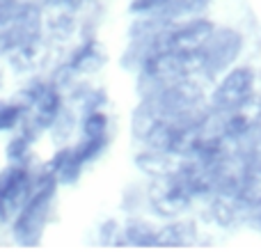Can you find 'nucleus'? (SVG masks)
<instances>
[{
  "instance_id": "f257e3e1",
  "label": "nucleus",
  "mask_w": 261,
  "mask_h": 252,
  "mask_svg": "<svg viewBox=\"0 0 261 252\" xmlns=\"http://www.w3.org/2000/svg\"><path fill=\"white\" fill-rule=\"evenodd\" d=\"M254 96V73L250 67H236L225 73L218 87L211 94L213 110L220 113H236L243 110Z\"/></svg>"
},
{
  "instance_id": "f03ea898",
  "label": "nucleus",
  "mask_w": 261,
  "mask_h": 252,
  "mask_svg": "<svg viewBox=\"0 0 261 252\" xmlns=\"http://www.w3.org/2000/svg\"><path fill=\"white\" fill-rule=\"evenodd\" d=\"M241 48H243V37L239 32L229 28H222V30L216 28L213 37L202 48V73L206 78H213L229 69L239 58Z\"/></svg>"
},
{
  "instance_id": "7ed1b4c3",
  "label": "nucleus",
  "mask_w": 261,
  "mask_h": 252,
  "mask_svg": "<svg viewBox=\"0 0 261 252\" xmlns=\"http://www.w3.org/2000/svg\"><path fill=\"white\" fill-rule=\"evenodd\" d=\"M211 0H172L170 5L165 7V12L161 14L158 18H165V21H176L181 16H193V14L202 12ZM156 18V16H153Z\"/></svg>"
},
{
  "instance_id": "20e7f679",
  "label": "nucleus",
  "mask_w": 261,
  "mask_h": 252,
  "mask_svg": "<svg viewBox=\"0 0 261 252\" xmlns=\"http://www.w3.org/2000/svg\"><path fill=\"white\" fill-rule=\"evenodd\" d=\"M25 104H0V131H14L18 124L25 122Z\"/></svg>"
},
{
  "instance_id": "39448f33",
  "label": "nucleus",
  "mask_w": 261,
  "mask_h": 252,
  "mask_svg": "<svg viewBox=\"0 0 261 252\" xmlns=\"http://www.w3.org/2000/svg\"><path fill=\"white\" fill-rule=\"evenodd\" d=\"M108 133V115L101 110H90L83 117V135L85 138H106Z\"/></svg>"
}]
</instances>
